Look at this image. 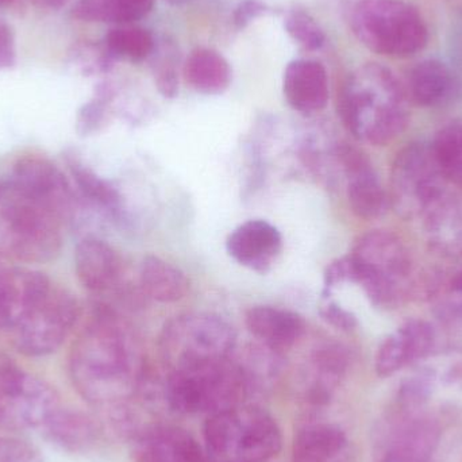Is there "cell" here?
<instances>
[{
  "label": "cell",
  "instance_id": "1",
  "mask_svg": "<svg viewBox=\"0 0 462 462\" xmlns=\"http://www.w3.org/2000/svg\"><path fill=\"white\" fill-rule=\"evenodd\" d=\"M69 374L88 403L107 411L127 406L146 380L140 342L110 309L97 307L70 349Z\"/></svg>",
  "mask_w": 462,
  "mask_h": 462
},
{
  "label": "cell",
  "instance_id": "2",
  "mask_svg": "<svg viewBox=\"0 0 462 462\" xmlns=\"http://www.w3.org/2000/svg\"><path fill=\"white\" fill-rule=\"evenodd\" d=\"M339 114L357 140L385 145L406 129V92L388 68L365 64L345 83L339 97Z\"/></svg>",
  "mask_w": 462,
  "mask_h": 462
},
{
  "label": "cell",
  "instance_id": "3",
  "mask_svg": "<svg viewBox=\"0 0 462 462\" xmlns=\"http://www.w3.org/2000/svg\"><path fill=\"white\" fill-rule=\"evenodd\" d=\"M208 462H268L282 450V430L268 412L239 404L205 423Z\"/></svg>",
  "mask_w": 462,
  "mask_h": 462
},
{
  "label": "cell",
  "instance_id": "4",
  "mask_svg": "<svg viewBox=\"0 0 462 462\" xmlns=\"http://www.w3.org/2000/svg\"><path fill=\"white\" fill-rule=\"evenodd\" d=\"M165 404L176 414L211 415L245 404L249 388L233 357L168 374L162 388Z\"/></svg>",
  "mask_w": 462,
  "mask_h": 462
},
{
  "label": "cell",
  "instance_id": "5",
  "mask_svg": "<svg viewBox=\"0 0 462 462\" xmlns=\"http://www.w3.org/2000/svg\"><path fill=\"white\" fill-rule=\"evenodd\" d=\"M355 37L382 56L406 59L426 48L429 30L417 8L403 0H357L349 15Z\"/></svg>",
  "mask_w": 462,
  "mask_h": 462
},
{
  "label": "cell",
  "instance_id": "6",
  "mask_svg": "<svg viewBox=\"0 0 462 462\" xmlns=\"http://www.w3.org/2000/svg\"><path fill=\"white\" fill-rule=\"evenodd\" d=\"M236 333L218 315H179L165 325L160 339L168 371H184L218 363L233 356Z\"/></svg>",
  "mask_w": 462,
  "mask_h": 462
},
{
  "label": "cell",
  "instance_id": "7",
  "mask_svg": "<svg viewBox=\"0 0 462 462\" xmlns=\"http://www.w3.org/2000/svg\"><path fill=\"white\" fill-rule=\"evenodd\" d=\"M61 219L5 189L0 203V252L24 263H48L61 250Z\"/></svg>",
  "mask_w": 462,
  "mask_h": 462
},
{
  "label": "cell",
  "instance_id": "8",
  "mask_svg": "<svg viewBox=\"0 0 462 462\" xmlns=\"http://www.w3.org/2000/svg\"><path fill=\"white\" fill-rule=\"evenodd\" d=\"M355 282L363 287L371 303L391 307L398 303L410 274L409 253L390 231L374 230L357 239L352 254Z\"/></svg>",
  "mask_w": 462,
  "mask_h": 462
},
{
  "label": "cell",
  "instance_id": "9",
  "mask_svg": "<svg viewBox=\"0 0 462 462\" xmlns=\"http://www.w3.org/2000/svg\"><path fill=\"white\" fill-rule=\"evenodd\" d=\"M433 146L411 143L396 156L391 172V203L402 217L423 216L447 194Z\"/></svg>",
  "mask_w": 462,
  "mask_h": 462
},
{
  "label": "cell",
  "instance_id": "10",
  "mask_svg": "<svg viewBox=\"0 0 462 462\" xmlns=\"http://www.w3.org/2000/svg\"><path fill=\"white\" fill-rule=\"evenodd\" d=\"M59 407V396L48 383L27 374L14 361L0 358V428H42Z\"/></svg>",
  "mask_w": 462,
  "mask_h": 462
},
{
  "label": "cell",
  "instance_id": "11",
  "mask_svg": "<svg viewBox=\"0 0 462 462\" xmlns=\"http://www.w3.org/2000/svg\"><path fill=\"white\" fill-rule=\"evenodd\" d=\"M80 309L72 293L51 288L42 303L13 330L14 346L27 357L56 353L78 322Z\"/></svg>",
  "mask_w": 462,
  "mask_h": 462
},
{
  "label": "cell",
  "instance_id": "12",
  "mask_svg": "<svg viewBox=\"0 0 462 462\" xmlns=\"http://www.w3.org/2000/svg\"><path fill=\"white\" fill-rule=\"evenodd\" d=\"M439 437V425L425 410L393 404L374 431V455L390 453L431 460Z\"/></svg>",
  "mask_w": 462,
  "mask_h": 462
},
{
  "label": "cell",
  "instance_id": "13",
  "mask_svg": "<svg viewBox=\"0 0 462 462\" xmlns=\"http://www.w3.org/2000/svg\"><path fill=\"white\" fill-rule=\"evenodd\" d=\"M5 189L38 203L60 219L69 214L72 191L54 162L40 154H26L14 162Z\"/></svg>",
  "mask_w": 462,
  "mask_h": 462
},
{
  "label": "cell",
  "instance_id": "14",
  "mask_svg": "<svg viewBox=\"0 0 462 462\" xmlns=\"http://www.w3.org/2000/svg\"><path fill=\"white\" fill-rule=\"evenodd\" d=\"M53 284L42 272L0 269V328L13 331L49 295Z\"/></svg>",
  "mask_w": 462,
  "mask_h": 462
},
{
  "label": "cell",
  "instance_id": "15",
  "mask_svg": "<svg viewBox=\"0 0 462 462\" xmlns=\"http://www.w3.org/2000/svg\"><path fill=\"white\" fill-rule=\"evenodd\" d=\"M338 156L346 175L347 200L353 214L361 219L380 218L390 200L371 162L363 152L349 145L341 146Z\"/></svg>",
  "mask_w": 462,
  "mask_h": 462
},
{
  "label": "cell",
  "instance_id": "16",
  "mask_svg": "<svg viewBox=\"0 0 462 462\" xmlns=\"http://www.w3.org/2000/svg\"><path fill=\"white\" fill-rule=\"evenodd\" d=\"M133 439L137 462H208L205 448L179 426H148L138 430Z\"/></svg>",
  "mask_w": 462,
  "mask_h": 462
},
{
  "label": "cell",
  "instance_id": "17",
  "mask_svg": "<svg viewBox=\"0 0 462 462\" xmlns=\"http://www.w3.org/2000/svg\"><path fill=\"white\" fill-rule=\"evenodd\" d=\"M347 358L344 347L328 344L314 350L301 374L300 399L311 409L328 406L346 374Z\"/></svg>",
  "mask_w": 462,
  "mask_h": 462
},
{
  "label": "cell",
  "instance_id": "18",
  "mask_svg": "<svg viewBox=\"0 0 462 462\" xmlns=\"http://www.w3.org/2000/svg\"><path fill=\"white\" fill-rule=\"evenodd\" d=\"M436 344L433 328L422 319H410L387 337L376 355V374L388 377L430 355Z\"/></svg>",
  "mask_w": 462,
  "mask_h": 462
},
{
  "label": "cell",
  "instance_id": "19",
  "mask_svg": "<svg viewBox=\"0 0 462 462\" xmlns=\"http://www.w3.org/2000/svg\"><path fill=\"white\" fill-rule=\"evenodd\" d=\"M280 231L266 221H247L236 227L226 241L227 253L241 265L265 273L282 252Z\"/></svg>",
  "mask_w": 462,
  "mask_h": 462
},
{
  "label": "cell",
  "instance_id": "20",
  "mask_svg": "<svg viewBox=\"0 0 462 462\" xmlns=\"http://www.w3.org/2000/svg\"><path fill=\"white\" fill-rule=\"evenodd\" d=\"M282 92L293 110L318 113L328 102V79L325 67L315 60H293L282 76Z\"/></svg>",
  "mask_w": 462,
  "mask_h": 462
},
{
  "label": "cell",
  "instance_id": "21",
  "mask_svg": "<svg viewBox=\"0 0 462 462\" xmlns=\"http://www.w3.org/2000/svg\"><path fill=\"white\" fill-rule=\"evenodd\" d=\"M352 445L336 423L310 420L296 431L293 462H352Z\"/></svg>",
  "mask_w": 462,
  "mask_h": 462
},
{
  "label": "cell",
  "instance_id": "22",
  "mask_svg": "<svg viewBox=\"0 0 462 462\" xmlns=\"http://www.w3.org/2000/svg\"><path fill=\"white\" fill-rule=\"evenodd\" d=\"M75 271L79 282L89 292H106L121 279V257L107 242L86 238L76 246Z\"/></svg>",
  "mask_w": 462,
  "mask_h": 462
},
{
  "label": "cell",
  "instance_id": "23",
  "mask_svg": "<svg viewBox=\"0 0 462 462\" xmlns=\"http://www.w3.org/2000/svg\"><path fill=\"white\" fill-rule=\"evenodd\" d=\"M246 326L261 345L280 355L292 349L306 331L300 315L273 306L252 307L246 312Z\"/></svg>",
  "mask_w": 462,
  "mask_h": 462
},
{
  "label": "cell",
  "instance_id": "24",
  "mask_svg": "<svg viewBox=\"0 0 462 462\" xmlns=\"http://www.w3.org/2000/svg\"><path fill=\"white\" fill-rule=\"evenodd\" d=\"M425 229L434 249L444 254L462 253V199L445 194L425 214Z\"/></svg>",
  "mask_w": 462,
  "mask_h": 462
},
{
  "label": "cell",
  "instance_id": "25",
  "mask_svg": "<svg viewBox=\"0 0 462 462\" xmlns=\"http://www.w3.org/2000/svg\"><path fill=\"white\" fill-rule=\"evenodd\" d=\"M143 292L159 303H176L186 298L189 282L178 266L157 255H146L140 266Z\"/></svg>",
  "mask_w": 462,
  "mask_h": 462
},
{
  "label": "cell",
  "instance_id": "26",
  "mask_svg": "<svg viewBox=\"0 0 462 462\" xmlns=\"http://www.w3.org/2000/svg\"><path fill=\"white\" fill-rule=\"evenodd\" d=\"M46 437L62 449L83 452L97 442L99 429L92 418L73 410L57 409L42 426Z\"/></svg>",
  "mask_w": 462,
  "mask_h": 462
},
{
  "label": "cell",
  "instance_id": "27",
  "mask_svg": "<svg viewBox=\"0 0 462 462\" xmlns=\"http://www.w3.org/2000/svg\"><path fill=\"white\" fill-rule=\"evenodd\" d=\"M184 78L200 94L221 95L229 88L233 75L229 62L221 53L200 48L187 59Z\"/></svg>",
  "mask_w": 462,
  "mask_h": 462
},
{
  "label": "cell",
  "instance_id": "28",
  "mask_svg": "<svg viewBox=\"0 0 462 462\" xmlns=\"http://www.w3.org/2000/svg\"><path fill=\"white\" fill-rule=\"evenodd\" d=\"M409 86L414 102L430 107L452 97L456 80L447 64L439 60H426L411 70Z\"/></svg>",
  "mask_w": 462,
  "mask_h": 462
},
{
  "label": "cell",
  "instance_id": "29",
  "mask_svg": "<svg viewBox=\"0 0 462 462\" xmlns=\"http://www.w3.org/2000/svg\"><path fill=\"white\" fill-rule=\"evenodd\" d=\"M154 0H78L75 18L97 23L129 24L148 15Z\"/></svg>",
  "mask_w": 462,
  "mask_h": 462
},
{
  "label": "cell",
  "instance_id": "30",
  "mask_svg": "<svg viewBox=\"0 0 462 462\" xmlns=\"http://www.w3.org/2000/svg\"><path fill=\"white\" fill-rule=\"evenodd\" d=\"M67 165L70 175L75 179L76 186L87 199L106 208L111 214H118L122 203L118 189H114L107 180L89 170L75 154H68Z\"/></svg>",
  "mask_w": 462,
  "mask_h": 462
},
{
  "label": "cell",
  "instance_id": "31",
  "mask_svg": "<svg viewBox=\"0 0 462 462\" xmlns=\"http://www.w3.org/2000/svg\"><path fill=\"white\" fill-rule=\"evenodd\" d=\"M106 48L113 57L141 62L153 56L157 45L156 40L148 30L143 27L121 26L108 32Z\"/></svg>",
  "mask_w": 462,
  "mask_h": 462
},
{
  "label": "cell",
  "instance_id": "32",
  "mask_svg": "<svg viewBox=\"0 0 462 462\" xmlns=\"http://www.w3.org/2000/svg\"><path fill=\"white\" fill-rule=\"evenodd\" d=\"M431 146L445 179L462 186V124L442 129Z\"/></svg>",
  "mask_w": 462,
  "mask_h": 462
},
{
  "label": "cell",
  "instance_id": "33",
  "mask_svg": "<svg viewBox=\"0 0 462 462\" xmlns=\"http://www.w3.org/2000/svg\"><path fill=\"white\" fill-rule=\"evenodd\" d=\"M284 27L290 37L307 51H318L325 45V32L306 11H291L285 18Z\"/></svg>",
  "mask_w": 462,
  "mask_h": 462
},
{
  "label": "cell",
  "instance_id": "34",
  "mask_svg": "<svg viewBox=\"0 0 462 462\" xmlns=\"http://www.w3.org/2000/svg\"><path fill=\"white\" fill-rule=\"evenodd\" d=\"M106 116V92H100L97 99L84 105L79 110L78 119H76V130L79 134H92L102 126Z\"/></svg>",
  "mask_w": 462,
  "mask_h": 462
},
{
  "label": "cell",
  "instance_id": "35",
  "mask_svg": "<svg viewBox=\"0 0 462 462\" xmlns=\"http://www.w3.org/2000/svg\"><path fill=\"white\" fill-rule=\"evenodd\" d=\"M154 79L160 94L165 97H175L179 92V79L176 72L175 61L171 53L160 60L157 67H154Z\"/></svg>",
  "mask_w": 462,
  "mask_h": 462
},
{
  "label": "cell",
  "instance_id": "36",
  "mask_svg": "<svg viewBox=\"0 0 462 462\" xmlns=\"http://www.w3.org/2000/svg\"><path fill=\"white\" fill-rule=\"evenodd\" d=\"M319 314L325 322L339 330L350 331L357 326V318L352 311L328 299L320 306Z\"/></svg>",
  "mask_w": 462,
  "mask_h": 462
},
{
  "label": "cell",
  "instance_id": "37",
  "mask_svg": "<svg viewBox=\"0 0 462 462\" xmlns=\"http://www.w3.org/2000/svg\"><path fill=\"white\" fill-rule=\"evenodd\" d=\"M266 11H268V7H266L265 3L260 2V0H244L236 5V11H234V24L238 29H245L254 19L263 15Z\"/></svg>",
  "mask_w": 462,
  "mask_h": 462
},
{
  "label": "cell",
  "instance_id": "38",
  "mask_svg": "<svg viewBox=\"0 0 462 462\" xmlns=\"http://www.w3.org/2000/svg\"><path fill=\"white\" fill-rule=\"evenodd\" d=\"M32 452L29 445L16 439L0 441V462H32Z\"/></svg>",
  "mask_w": 462,
  "mask_h": 462
},
{
  "label": "cell",
  "instance_id": "39",
  "mask_svg": "<svg viewBox=\"0 0 462 462\" xmlns=\"http://www.w3.org/2000/svg\"><path fill=\"white\" fill-rule=\"evenodd\" d=\"M16 60L15 37L5 22H0V69L14 67Z\"/></svg>",
  "mask_w": 462,
  "mask_h": 462
},
{
  "label": "cell",
  "instance_id": "40",
  "mask_svg": "<svg viewBox=\"0 0 462 462\" xmlns=\"http://www.w3.org/2000/svg\"><path fill=\"white\" fill-rule=\"evenodd\" d=\"M374 462H431V460H425V458L420 457H411V456L380 453V455H374Z\"/></svg>",
  "mask_w": 462,
  "mask_h": 462
},
{
  "label": "cell",
  "instance_id": "41",
  "mask_svg": "<svg viewBox=\"0 0 462 462\" xmlns=\"http://www.w3.org/2000/svg\"><path fill=\"white\" fill-rule=\"evenodd\" d=\"M42 5H49V7H61L62 5L68 2V0H40Z\"/></svg>",
  "mask_w": 462,
  "mask_h": 462
},
{
  "label": "cell",
  "instance_id": "42",
  "mask_svg": "<svg viewBox=\"0 0 462 462\" xmlns=\"http://www.w3.org/2000/svg\"><path fill=\"white\" fill-rule=\"evenodd\" d=\"M452 285L453 290H455L456 292L462 293V272L461 273H458V276L456 277L455 280H453Z\"/></svg>",
  "mask_w": 462,
  "mask_h": 462
},
{
  "label": "cell",
  "instance_id": "43",
  "mask_svg": "<svg viewBox=\"0 0 462 462\" xmlns=\"http://www.w3.org/2000/svg\"><path fill=\"white\" fill-rule=\"evenodd\" d=\"M167 2H170L171 5H186V3L194 2V0H167Z\"/></svg>",
  "mask_w": 462,
  "mask_h": 462
},
{
  "label": "cell",
  "instance_id": "44",
  "mask_svg": "<svg viewBox=\"0 0 462 462\" xmlns=\"http://www.w3.org/2000/svg\"><path fill=\"white\" fill-rule=\"evenodd\" d=\"M14 0H0V7H5V5H11Z\"/></svg>",
  "mask_w": 462,
  "mask_h": 462
},
{
  "label": "cell",
  "instance_id": "45",
  "mask_svg": "<svg viewBox=\"0 0 462 462\" xmlns=\"http://www.w3.org/2000/svg\"><path fill=\"white\" fill-rule=\"evenodd\" d=\"M2 268H3V266H0V269H2Z\"/></svg>",
  "mask_w": 462,
  "mask_h": 462
},
{
  "label": "cell",
  "instance_id": "46",
  "mask_svg": "<svg viewBox=\"0 0 462 462\" xmlns=\"http://www.w3.org/2000/svg\"><path fill=\"white\" fill-rule=\"evenodd\" d=\"M0 22H2V21H0Z\"/></svg>",
  "mask_w": 462,
  "mask_h": 462
}]
</instances>
